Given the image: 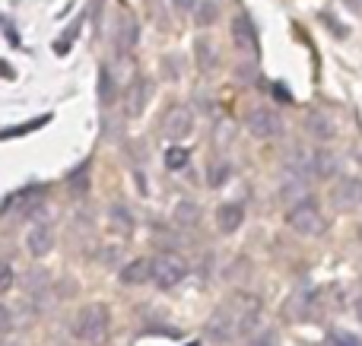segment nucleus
<instances>
[{"label": "nucleus", "instance_id": "4be33fe9", "mask_svg": "<svg viewBox=\"0 0 362 346\" xmlns=\"http://www.w3.org/2000/svg\"><path fill=\"white\" fill-rule=\"evenodd\" d=\"M187 162H191V150L187 146H169L165 150V169L181 172V169H187Z\"/></svg>", "mask_w": 362, "mask_h": 346}, {"label": "nucleus", "instance_id": "6e6552de", "mask_svg": "<svg viewBox=\"0 0 362 346\" xmlns=\"http://www.w3.org/2000/svg\"><path fill=\"white\" fill-rule=\"evenodd\" d=\"M232 42H235V48L242 51V54L257 57V29L251 25V19L245 16V13H238V16L232 19Z\"/></svg>", "mask_w": 362, "mask_h": 346}, {"label": "nucleus", "instance_id": "f8f14e48", "mask_svg": "<svg viewBox=\"0 0 362 346\" xmlns=\"http://www.w3.org/2000/svg\"><path fill=\"white\" fill-rule=\"evenodd\" d=\"M150 95H153V83L146 80V76H137V80L127 86V114H131V118H140L146 102H150Z\"/></svg>", "mask_w": 362, "mask_h": 346}, {"label": "nucleus", "instance_id": "f704fd0d", "mask_svg": "<svg viewBox=\"0 0 362 346\" xmlns=\"http://www.w3.org/2000/svg\"><path fill=\"white\" fill-rule=\"evenodd\" d=\"M353 311H356V318H359V321H362V296L356 299V305H353Z\"/></svg>", "mask_w": 362, "mask_h": 346}, {"label": "nucleus", "instance_id": "f3484780", "mask_svg": "<svg viewBox=\"0 0 362 346\" xmlns=\"http://www.w3.org/2000/svg\"><path fill=\"white\" fill-rule=\"evenodd\" d=\"M337 172V156H331L327 150L312 153V175L315 178H331Z\"/></svg>", "mask_w": 362, "mask_h": 346}, {"label": "nucleus", "instance_id": "393cba45", "mask_svg": "<svg viewBox=\"0 0 362 346\" xmlns=\"http://www.w3.org/2000/svg\"><path fill=\"white\" fill-rule=\"evenodd\" d=\"M112 222L121 229V232H134V216L127 213L124 207H112Z\"/></svg>", "mask_w": 362, "mask_h": 346}, {"label": "nucleus", "instance_id": "20e7f679", "mask_svg": "<svg viewBox=\"0 0 362 346\" xmlns=\"http://www.w3.org/2000/svg\"><path fill=\"white\" fill-rule=\"evenodd\" d=\"M187 261L181 258V254H159V258H153V280L150 283H156L159 290H172V286H178L181 280L187 277Z\"/></svg>", "mask_w": 362, "mask_h": 346}, {"label": "nucleus", "instance_id": "7ed1b4c3", "mask_svg": "<svg viewBox=\"0 0 362 346\" xmlns=\"http://www.w3.org/2000/svg\"><path fill=\"white\" fill-rule=\"evenodd\" d=\"M286 226L293 229V232L305 235V239H315V235H325L327 220H325L321 207L312 201V197H302V201H296L293 207H289V213H286Z\"/></svg>", "mask_w": 362, "mask_h": 346}, {"label": "nucleus", "instance_id": "c9c22d12", "mask_svg": "<svg viewBox=\"0 0 362 346\" xmlns=\"http://www.w3.org/2000/svg\"><path fill=\"white\" fill-rule=\"evenodd\" d=\"M346 4H350L353 10H362V0H346Z\"/></svg>", "mask_w": 362, "mask_h": 346}, {"label": "nucleus", "instance_id": "dca6fc26", "mask_svg": "<svg viewBox=\"0 0 362 346\" xmlns=\"http://www.w3.org/2000/svg\"><path fill=\"white\" fill-rule=\"evenodd\" d=\"M194 54H197V67L204 70V73H210V70H216V48H213V42L210 38H204L200 35L197 42H194Z\"/></svg>", "mask_w": 362, "mask_h": 346}, {"label": "nucleus", "instance_id": "9d476101", "mask_svg": "<svg viewBox=\"0 0 362 346\" xmlns=\"http://www.w3.org/2000/svg\"><path fill=\"white\" fill-rule=\"evenodd\" d=\"M140 42V23L134 13H121L118 16V54L127 57Z\"/></svg>", "mask_w": 362, "mask_h": 346}, {"label": "nucleus", "instance_id": "cd10ccee", "mask_svg": "<svg viewBox=\"0 0 362 346\" xmlns=\"http://www.w3.org/2000/svg\"><path fill=\"white\" fill-rule=\"evenodd\" d=\"M83 23H86V13H80V16L74 19V23L67 25V29H64V42H76V38H80V32H83Z\"/></svg>", "mask_w": 362, "mask_h": 346}, {"label": "nucleus", "instance_id": "ddd939ff", "mask_svg": "<svg viewBox=\"0 0 362 346\" xmlns=\"http://www.w3.org/2000/svg\"><path fill=\"white\" fill-rule=\"evenodd\" d=\"M121 283L124 286H144V283H150L153 280V261L150 258H134V261H127L124 267H121Z\"/></svg>", "mask_w": 362, "mask_h": 346}, {"label": "nucleus", "instance_id": "aec40b11", "mask_svg": "<svg viewBox=\"0 0 362 346\" xmlns=\"http://www.w3.org/2000/svg\"><path fill=\"white\" fill-rule=\"evenodd\" d=\"M229 178H232V165L226 162V159H213V162L206 165V184H210V188H223Z\"/></svg>", "mask_w": 362, "mask_h": 346}, {"label": "nucleus", "instance_id": "0eeeda50", "mask_svg": "<svg viewBox=\"0 0 362 346\" xmlns=\"http://www.w3.org/2000/svg\"><path fill=\"white\" fill-rule=\"evenodd\" d=\"M331 201L337 210L350 213V210L362 207V178H340L337 188L331 191Z\"/></svg>", "mask_w": 362, "mask_h": 346}, {"label": "nucleus", "instance_id": "6ab92c4d", "mask_svg": "<svg viewBox=\"0 0 362 346\" xmlns=\"http://www.w3.org/2000/svg\"><path fill=\"white\" fill-rule=\"evenodd\" d=\"M172 220H175L181 229L197 226V222H200V207L194 201H181L178 207H175V213H172Z\"/></svg>", "mask_w": 362, "mask_h": 346}, {"label": "nucleus", "instance_id": "473e14b6", "mask_svg": "<svg viewBox=\"0 0 362 346\" xmlns=\"http://www.w3.org/2000/svg\"><path fill=\"white\" fill-rule=\"evenodd\" d=\"M194 4H197V0H172V6H175L178 13H191Z\"/></svg>", "mask_w": 362, "mask_h": 346}, {"label": "nucleus", "instance_id": "5701e85b", "mask_svg": "<svg viewBox=\"0 0 362 346\" xmlns=\"http://www.w3.org/2000/svg\"><path fill=\"white\" fill-rule=\"evenodd\" d=\"M115 95H118V86H115L112 70L102 67V70H99V99H102V105H112Z\"/></svg>", "mask_w": 362, "mask_h": 346}, {"label": "nucleus", "instance_id": "a211bd4d", "mask_svg": "<svg viewBox=\"0 0 362 346\" xmlns=\"http://www.w3.org/2000/svg\"><path fill=\"white\" fill-rule=\"evenodd\" d=\"M216 19H219V4L216 0H197V4H194V23H197L200 29L213 25Z\"/></svg>", "mask_w": 362, "mask_h": 346}, {"label": "nucleus", "instance_id": "f257e3e1", "mask_svg": "<svg viewBox=\"0 0 362 346\" xmlns=\"http://www.w3.org/2000/svg\"><path fill=\"white\" fill-rule=\"evenodd\" d=\"M261 321V299L248 296V292H235L226 299L206 321V337L213 343H229L238 337H251Z\"/></svg>", "mask_w": 362, "mask_h": 346}, {"label": "nucleus", "instance_id": "39448f33", "mask_svg": "<svg viewBox=\"0 0 362 346\" xmlns=\"http://www.w3.org/2000/svg\"><path fill=\"white\" fill-rule=\"evenodd\" d=\"M245 127H248L257 140H274V137H280L283 121L276 118V112L257 105V108H251V112L245 114Z\"/></svg>", "mask_w": 362, "mask_h": 346}, {"label": "nucleus", "instance_id": "72a5a7b5", "mask_svg": "<svg viewBox=\"0 0 362 346\" xmlns=\"http://www.w3.org/2000/svg\"><path fill=\"white\" fill-rule=\"evenodd\" d=\"M274 93H276V99H283V102H293V95H289V89L283 86V83H276V89H274Z\"/></svg>", "mask_w": 362, "mask_h": 346}, {"label": "nucleus", "instance_id": "c85d7f7f", "mask_svg": "<svg viewBox=\"0 0 362 346\" xmlns=\"http://www.w3.org/2000/svg\"><path fill=\"white\" fill-rule=\"evenodd\" d=\"M25 286H29V292H32V296H42V292H45V286H48V277H45L42 270H35L29 280H25Z\"/></svg>", "mask_w": 362, "mask_h": 346}, {"label": "nucleus", "instance_id": "e433bc0d", "mask_svg": "<svg viewBox=\"0 0 362 346\" xmlns=\"http://www.w3.org/2000/svg\"><path fill=\"white\" fill-rule=\"evenodd\" d=\"M359 239H362V226H359Z\"/></svg>", "mask_w": 362, "mask_h": 346}, {"label": "nucleus", "instance_id": "f03ea898", "mask_svg": "<svg viewBox=\"0 0 362 346\" xmlns=\"http://www.w3.org/2000/svg\"><path fill=\"white\" fill-rule=\"evenodd\" d=\"M108 324H112V315L105 305H86L74 321V337L83 346H99L108 334Z\"/></svg>", "mask_w": 362, "mask_h": 346}, {"label": "nucleus", "instance_id": "b1692460", "mask_svg": "<svg viewBox=\"0 0 362 346\" xmlns=\"http://www.w3.org/2000/svg\"><path fill=\"white\" fill-rule=\"evenodd\" d=\"M67 184H70V191H74V194H86V191H89V165L83 162L76 172H70Z\"/></svg>", "mask_w": 362, "mask_h": 346}, {"label": "nucleus", "instance_id": "7c9ffc66", "mask_svg": "<svg viewBox=\"0 0 362 346\" xmlns=\"http://www.w3.org/2000/svg\"><path fill=\"white\" fill-rule=\"evenodd\" d=\"M10 330H13V315H10V309L0 305V334H10Z\"/></svg>", "mask_w": 362, "mask_h": 346}, {"label": "nucleus", "instance_id": "4c0bfd02", "mask_svg": "<svg viewBox=\"0 0 362 346\" xmlns=\"http://www.w3.org/2000/svg\"><path fill=\"white\" fill-rule=\"evenodd\" d=\"M191 346H197V343H191Z\"/></svg>", "mask_w": 362, "mask_h": 346}, {"label": "nucleus", "instance_id": "1a4fd4ad", "mask_svg": "<svg viewBox=\"0 0 362 346\" xmlns=\"http://www.w3.org/2000/svg\"><path fill=\"white\" fill-rule=\"evenodd\" d=\"M283 315L289 318V321H305L308 315H315V290H296L293 296L283 302Z\"/></svg>", "mask_w": 362, "mask_h": 346}, {"label": "nucleus", "instance_id": "c756f323", "mask_svg": "<svg viewBox=\"0 0 362 346\" xmlns=\"http://www.w3.org/2000/svg\"><path fill=\"white\" fill-rule=\"evenodd\" d=\"M248 346H280V340H276V330H261V334H251Z\"/></svg>", "mask_w": 362, "mask_h": 346}, {"label": "nucleus", "instance_id": "2eb2a0df", "mask_svg": "<svg viewBox=\"0 0 362 346\" xmlns=\"http://www.w3.org/2000/svg\"><path fill=\"white\" fill-rule=\"evenodd\" d=\"M242 220H245V210L238 207V203H223V207L216 210V226H219V232H235L238 226H242Z\"/></svg>", "mask_w": 362, "mask_h": 346}, {"label": "nucleus", "instance_id": "412c9836", "mask_svg": "<svg viewBox=\"0 0 362 346\" xmlns=\"http://www.w3.org/2000/svg\"><path fill=\"white\" fill-rule=\"evenodd\" d=\"M48 121H51V114H42V118H35V121H23V124L4 127V131H0V140H13V137H23V133H32V131H38V127H45Z\"/></svg>", "mask_w": 362, "mask_h": 346}, {"label": "nucleus", "instance_id": "a878e982", "mask_svg": "<svg viewBox=\"0 0 362 346\" xmlns=\"http://www.w3.org/2000/svg\"><path fill=\"white\" fill-rule=\"evenodd\" d=\"M327 340H331V346H362V337L346 334V330H337V334H331Z\"/></svg>", "mask_w": 362, "mask_h": 346}, {"label": "nucleus", "instance_id": "9b49d317", "mask_svg": "<svg viewBox=\"0 0 362 346\" xmlns=\"http://www.w3.org/2000/svg\"><path fill=\"white\" fill-rule=\"evenodd\" d=\"M51 248H54V229H51L48 222L32 226L29 235H25V251H29L32 258H45Z\"/></svg>", "mask_w": 362, "mask_h": 346}, {"label": "nucleus", "instance_id": "2f4dec72", "mask_svg": "<svg viewBox=\"0 0 362 346\" xmlns=\"http://www.w3.org/2000/svg\"><path fill=\"white\" fill-rule=\"evenodd\" d=\"M325 23H327V25H331V29H337V32H340V38H346V25H344V23H340V19H337V16H331V13H325Z\"/></svg>", "mask_w": 362, "mask_h": 346}, {"label": "nucleus", "instance_id": "4468645a", "mask_svg": "<svg viewBox=\"0 0 362 346\" xmlns=\"http://www.w3.org/2000/svg\"><path fill=\"white\" fill-rule=\"evenodd\" d=\"M305 127H308V133H312V137H318V140L337 137V124H334V118H327L325 112H308Z\"/></svg>", "mask_w": 362, "mask_h": 346}, {"label": "nucleus", "instance_id": "423d86ee", "mask_svg": "<svg viewBox=\"0 0 362 346\" xmlns=\"http://www.w3.org/2000/svg\"><path fill=\"white\" fill-rule=\"evenodd\" d=\"M194 131V112L187 105H172L163 118V133L169 140H181V137H191Z\"/></svg>", "mask_w": 362, "mask_h": 346}, {"label": "nucleus", "instance_id": "bb28decb", "mask_svg": "<svg viewBox=\"0 0 362 346\" xmlns=\"http://www.w3.org/2000/svg\"><path fill=\"white\" fill-rule=\"evenodd\" d=\"M13 280H16V273H13V267L6 264V261H0V296L13 290Z\"/></svg>", "mask_w": 362, "mask_h": 346}]
</instances>
